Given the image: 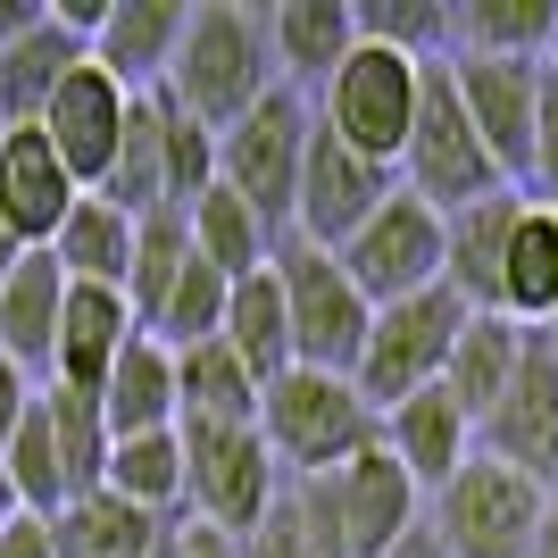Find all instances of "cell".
<instances>
[{
    "label": "cell",
    "instance_id": "1",
    "mask_svg": "<svg viewBox=\"0 0 558 558\" xmlns=\"http://www.w3.org/2000/svg\"><path fill=\"white\" fill-rule=\"evenodd\" d=\"M267 93H276V59H267V17L251 0H201V9H184V43H175L167 84H159L167 109L209 125V134H226L233 117Z\"/></svg>",
    "mask_w": 558,
    "mask_h": 558
},
{
    "label": "cell",
    "instance_id": "2",
    "mask_svg": "<svg viewBox=\"0 0 558 558\" xmlns=\"http://www.w3.org/2000/svg\"><path fill=\"white\" fill-rule=\"evenodd\" d=\"M258 442L283 466V484H301V475H333V466H350L359 450H375L384 442V417L359 400L350 375L292 367L258 392Z\"/></svg>",
    "mask_w": 558,
    "mask_h": 558
},
{
    "label": "cell",
    "instance_id": "3",
    "mask_svg": "<svg viewBox=\"0 0 558 558\" xmlns=\"http://www.w3.org/2000/svg\"><path fill=\"white\" fill-rule=\"evenodd\" d=\"M558 492H542L534 475L466 450V466L450 475L442 492H425V534L442 542L450 558H525L550 517Z\"/></svg>",
    "mask_w": 558,
    "mask_h": 558
},
{
    "label": "cell",
    "instance_id": "4",
    "mask_svg": "<svg viewBox=\"0 0 558 558\" xmlns=\"http://www.w3.org/2000/svg\"><path fill=\"white\" fill-rule=\"evenodd\" d=\"M308 125H317V109H308L292 84H276L267 100H251V109L217 134V184L276 233V242L292 233V192H301Z\"/></svg>",
    "mask_w": 558,
    "mask_h": 558
},
{
    "label": "cell",
    "instance_id": "5",
    "mask_svg": "<svg viewBox=\"0 0 558 558\" xmlns=\"http://www.w3.org/2000/svg\"><path fill=\"white\" fill-rule=\"evenodd\" d=\"M466 317H475V308H466L459 292H442V283H434V292H417V301L375 308V317H367V342H359V367H350L359 400L384 417V409H400L409 392H434Z\"/></svg>",
    "mask_w": 558,
    "mask_h": 558
},
{
    "label": "cell",
    "instance_id": "6",
    "mask_svg": "<svg viewBox=\"0 0 558 558\" xmlns=\"http://www.w3.org/2000/svg\"><path fill=\"white\" fill-rule=\"evenodd\" d=\"M400 192H417L425 209H442V217L484 201V192H509L459 109L450 59H425V75H417V117H409V142H400Z\"/></svg>",
    "mask_w": 558,
    "mask_h": 558
},
{
    "label": "cell",
    "instance_id": "7",
    "mask_svg": "<svg viewBox=\"0 0 558 558\" xmlns=\"http://www.w3.org/2000/svg\"><path fill=\"white\" fill-rule=\"evenodd\" d=\"M276 283H283V326H292V367H317V375H350L359 367V342H367V317L375 308L350 292L342 258L333 251H308L283 233L276 242Z\"/></svg>",
    "mask_w": 558,
    "mask_h": 558
},
{
    "label": "cell",
    "instance_id": "8",
    "mask_svg": "<svg viewBox=\"0 0 558 558\" xmlns=\"http://www.w3.org/2000/svg\"><path fill=\"white\" fill-rule=\"evenodd\" d=\"M175 442H184V517L242 542L258 517L276 509L283 466L267 459L258 425H175Z\"/></svg>",
    "mask_w": 558,
    "mask_h": 558
},
{
    "label": "cell",
    "instance_id": "9",
    "mask_svg": "<svg viewBox=\"0 0 558 558\" xmlns=\"http://www.w3.org/2000/svg\"><path fill=\"white\" fill-rule=\"evenodd\" d=\"M417 75H425V59H400V50L359 43L342 68L326 75L317 125H326L342 150H359V159H375V167L400 175V142H409V117H417Z\"/></svg>",
    "mask_w": 558,
    "mask_h": 558
},
{
    "label": "cell",
    "instance_id": "10",
    "mask_svg": "<svg viewBox=\"0 0 558 558\" xmlns=\"http://www.w3.org/2000/svg\"><path fill=\"white\" fill-rule=\"evenodd\" d=\"M333 258H342L350 292H359L367 308L417 301V292L442 283V209H425L417 192H392Z\"/></svg>",
    "mask_w": 558,
    "mask_h": 558
},
{
    "label": "cell",
    "instance_id": "11",
    "mask_svg": "<svg viewBox=\"0 0 558 558\" xmlns=\"http://www.w3.org/2000/svg\"><path fill=\"white\" fill-rule=\"evenodd\" d=\"M301 484L326 500V525H333V542H342V558H384L425 525V492L400 475V459L384 442L359 450V459L333 466V475H301Z\"/></svg>",
    "mask_w": 558,
    "mask_h": 558
},
{
    "label": "cell",
    "instance_id": "12",
    "mask_svg": "<svg viewBox=\"0 0 558 558\" xmlns=\"http://www.w3.org/2000/svg\"><path fill=\"white\" fill-rule=\"evenodd\" d=\"M475 450L517 466V475H534L542 492H558V350H550V333H525L509 392L475 417Z\"/></svg>",
    "mask_w": 558,
    "mask_h": 558
},
{
    "label": "cell",
    "instance_id": "13",
    "mask_svg": "<svg viewBox=\"0 0 558 558\" xmlns=\"http://www.w3.org/2000/svg\"><path fill=\"white\" fill-rule=\"evenodd\" d=\"M392 192H400L392 167L359 159V150H342L326 125H308L301 192H292V242H308V251H342V242L367 226V217L384 209Z\"/></svg>",
    "mask_w": 558,
    "mask_h": 558
},
{
    "label": "cell",
    "instance_id": "14",
    "mask_svg": "<svg viewBox=\"0 0 558 558\" xmlns=\"http://www.w3.org/2000/svg\"><path fill=\"white\" fill-rule=\"evenodd\" d=\"M459 109L484 142L492 175L525 192V159H534V117H542V59H450Z\"/></svg>",
    "mask_w": 558,
    "mask_h": 558
},
{
    "label": "cell",
    "instance_id": "15",
    "mask_svg": "<svg viewBox=\"0 0 558 558\" xmlns=\"http://www.w3.org/2000/svg\"><path fill=\"white\" fill-rule=\"evenodd\" d=\"M125 117H134V93H117V84L93 68V59H75V68L59 75V93L43 100L34 134L59 150V167H68L75 184L93 192L100 175H109V159H117V134H125Z\"/></svg>",
    "mask_w": 558,
    "mask_h": 558
},
{
    "label": "cell",
    "instance_id": "16",
    "mask_svg": "<svg viewBox=\"0 0 558 558\" xmlns=\"http://www.w3.org/2000/svg\"><path fill=\"white\" fill-rule=\"evenodd\" d=\"M175 43H184V0H109L100 25H93V43H84V59L109 75L117 93L150 100L167 84Z\"/></svg>",
    "mask_w": 558,
    "mask_h": 558
},
{
    "label": "cell",
    "instance_id": "17",
    "mask_svg": "<svg viewBox=\"0 0 558 558\" xmlns=\"http://www.w3.org/2000/svg\"><path fill=\"white\" fill-rule=\"evenodd\" d=\"M75 201H84V184L59 167V150L34 125H9L0 134V226L17 233L25 251H50V233L68 226Z\"/></svg>",
    "mask_w": 558,
    "mask_h": 558
},
{
    "label": "cell",
    "instance_id": "18",
    "mask_svg": "<svg viewBox=\"0 0 558 558\" xmlns=\"http://www.w3.org/2000/svg\"><path fill=\"white\" fill-rule=\"evenodd\" d=\"M134 333L142 326H134V308H125V292H109V283H68L43 384H59V392H100L109 367H117V350L134 342Z\"/></svg>",
    "mask_w": 558,
    "mask_h": 558
},
{
    "label": "cell",
    "instance_id": "19",
    "mask_svg": "<svg viewBox=\"0 0 558 558\" xmlns=\"http://www.w3.org/2000/svg\"><path fill=\"white\" fill-rule=\"evenodd\" d=\"M100 9H43V25L25 34V43L0 50V125H34L43 117V100L59 93V75L84 59V43H93Z\"/></svg>",
    "mask_w": 558,
    "mask_h": 558
},
{
    "label": "cell",
    "instance_id": "20",
    "mask_svg": "<svg viewBox=\"0 0 558 558\" xmlns=\"http://www.w3.org/2000/svg\"><path fill=\"white\" fill-rule=\"evenodd\" d=\"M517 209H525V192H484L442 217V292H459L475 317H500V258H509Z\"/></svg>",
    "mask_w": 558,
    "mask_h": 558
},
{
    "label": "cell",
    "instance_id": "21",
    "mask_svg": "<svg viewBox=\"0 0 558 558\" xmlns=\"http://www.w3.org/2000/svg\"><path fill=\"white\" fill-rule=\"evenodd\" d=\"M384 450L400 459V475L417 492H442L466 466V450H475V425H466V409L434 384V392H409L400 409H384Z\"/></svg>",
    "mask_w": 558,
    "mask_h": 558
},
{
    "label": "cell",
    "instance_id": "22",
    "mask_svg": "<svg viewBox=\"0 0 558 558\" xmlns=\"http://www.w3.org/2000/svg\"><path fill=\"white\" fill-rule=\"evenodd\" d=\"M267 17V59H276V84H326L342 68L350 50H359V17H350V0H276V9H258Z\"/></svg>",
    "mask_w": 558,
    "mask_h": 558
},
{
    "label": "cell",
    "instance_id": "23",
    "mask_svg": "<svg viewBox=\"0 0 558 558\" xmlns=\"http://www.w3.org/2000/svg\"><path fill=\"white\" fill-rule=\"evenodd\" d=\"M500 317L525 333L558 326V209L525 201L509 226V258H500Z\"/></svg>",
    "mask_w": 558,
    "mask_h": 558
},
{
    "label": "cell",
    "instance_id": "24",
    "mask_svg": "<svg viewBox=\"0 0 558 558\" xmlns=\"http://www.w3.org/2000/svg\"><path fill=\"white\" fill-rule=\"evenodd\" d=\"M100 417H109L117 442H134V434H175V350L134 333V342L117 350L109 384H100Z\"/></svg>",
    "mask_w": 558,
    "mask_h": 558
},
{
    "label": "cell",
    "instance_id": "25",
    "mask_svg": "<svg viewBox=\"0 0 558 558\" xmlns=\"http://www.w3.org/2000/svg\"><path fill=\"white\" fill-rule=\"evenodd\" d=\"M59 301H68V276L50 267V251H25L0 283V359L25 367L34 384L50 375V333H59Z\"/></svg>",
    "mask_w": 558,
    "mask_h": 558
},
{
    "label": "cell",
    "instance_id": "26",
    "mask_svg": "<svg viewBox=\"0 0 558 558\" xmlns=\"http://www.w3.org/2000/svg\"><path fill=\"white\" fill-rule=\"evenodd\" d=\"M217 342L242 359V375H251L258 392H267L276 375H292V326H283V283H276V267H258V276H242L226 292V326H217Z\"/></svg>",
    "mask_w": 558,
    "mask_h": 558
},
{
    "label": "cell",
    "instance_id": "27",
    "mask_svg": "<svg viewBox=\"0 0 558 558\" xmlns=\"http://www.w3.org/2000/svg\"><path fill=\"white\" fill-rule=\"evenodd\" d=\"M43 525H50V558H150L167 542L159 517L125 509L117 492H84V500H68Z\"/></svg>",
    "mask_w": 558,
    "mask_h": 558
},
{
    "label": "cell",
    "instance_id": "28",
    "mask_svg": "<svg viewBox=\"0 0 558 558\" xmlns=\"http://www.w3.org/2000/svg\"><path fill=\"white\" fill-rule=\"evenodd\" d=\"M50 267L68 283H109V292H125V267H134V217L109 209L100 192H84L68 209V226L50 233Z\"/></svg>",
    "mask_w": 558,
    "mask_h": 558
},
{
    "label": "cell",
    "instance_id": "29",
    "mask_svg": "<svg viewBox=\"0 0 558 558\" xmlns=\"http://www.w3.org/2000/svg\"><path fill=\"white\" fill-rule=\"evenodd\" d=\"M558 0H459L450 9V59H542Z\"/></svg>",
    "mask_w": 558,
    "mask_h": 558
},
{
    "label": "cell",
    "instance_id": "30",
    "mask_svg": "<svg viewBox=\"0 0 558 558\" xmlns=\"http://www.w3.org/2000/svg\"><path fill=\"white\" fill-rule=\"evenodd\" d=\"M175 425H258V384L226 342L175 350Z\"/></svg>",
    "mask_w": 558,
    "mask_h": 558
},
{
    "label": "cell",
    "instance_id": "31",
    "mask_svg": "<svg viewBox=\"0 0 558 558\" xmlns=\"http://www.w3.org/2000/svg\"><path fill=\"white\" fill-rule=\"evenodd\" d=\"M517 350H525V326H509V317H466V326H459V342H450V367H442V392L466 409V425H475L492 400L509 392Z\"/></svg>",
    "mask_w": 558,
    "mask_h": 558
},
{
    "label": "cell",
    "instance_id": "32",
    "mask_svg": "<svg viewBox=\"0 0 558 558\" xmlns=\"http://www.w3.org/2000/svg\"><path fill=\"white\" fill-rule=\"evenodd\" d=\"M100 201L109 209H125L142 226V217H159L167 209V142H159V93L134 100V117H125V134H117V159L109 175H100Z\"/></svg>",
    "mask_w": 558,
    "mask_h": 558
},
{
    "label": "cell",
    "instance_id": "33",
    "mask_svg": "<svg viewBox=\"0 0 558 558\" xmlns=\"http://www.w3.org/2000/svg\"><path fill=\"white\" fill-rule=\"evenodd\" d=\"M100 492H117L125 509L175 525V517H184V442H175V434H134V442H117Z\"/></svg>",
    "mask_w": 558,
    "mask_h": 558
},
{
    "label": "cell",
    "instance_id": "34",
    "mask_svg": "<svg viewBox=\"0 0 558 558\" xmlns=\"http://www.w3.org/2000/svg\"><path fill=\"white\" fill-rule=\"evenodd\" d=\"M184 226H192V251L209 258V267H217V276H226V283L258 276V267L276 258V233L258 226V217L242 209V201H233L226 184H209V192H201V201H192V209H184Z\"/></svg>",
    "mask_w": 558,
    "mask_h": 558
},
{
    "label": "cell",
    "instance_id": "35",
    "mask_svg": "<svg viewBox=\"0 0 558 558\" xmlns=\"http://www.w3.org/2000/svg\"><path fill=\"white\" fill-rule=\"evenodd\" d=\"M43 425H50V450H59V475H68V500H84V492H100V475H109V417H100L93 392H59V384H43Z\"/></svg>",
    "mask_w": 558,
    "mask_h": 558
},
{
    "label": "cell",
    "instance_id": "36",
    "mask_svg": "<svg viewBox=\"0 0 558 558\" xmlns=\"http://www.w3.org/2000/svg\"><path fill=\"white\" fill-rule=\"evenodd\" d=\"M184 258H192V226L175 209H159V217H142V226H134V267H125V308H134V326L159 317L167 283L184 276Z\"/></svg>",
    "mask_w": 558,
    "mask_h": 558
},
{
    "label": "cell",
    "instance_id": "37",
    "mask_svg": "<svg viewBox=\"0 0 558 558\" xmlns=\"http://www.w3.org/2000/svg\"><path fill=\"white\" fill-rule=\"evenodd\" d=\"M359 43L400 59H450V0H350Z\"/></svg>",
    "mask_w": 558,
    "mask_h": 558
},
{
    "label": "cell",
    "instance_id": "38",
    "mask_svg": "<svg viewBox=\"0 0 558 558\" xmlns=\"http://www.w3.org/2000/svg\"><path fill=\"white\" fill-rule=\"evenodd\" d=\"M159 142H167V209L184 217L192 201L217 184V134H209V125H192V117H175L159 100Z\"/></svg>",
    "mask_w": 558,
    "mask_h": 558
},
{
    "label": "cell",
    "instance_id": "39",
    "mask_svg": "<svg viewBox=\"0 0 558 558\" xmlns=\"http://www.w3.org/2000/svg\"><path fill=\"white\" fill-rule=\"evenodd\" d=\"M242 558H326V550H317V534L301 525V509L276 492V509H267L251 534H242Z\"/></svg>",
    "mask_w": 558,
    "mask_h": 558
},
{
    "label": "cell",
    "instance_id": "40",
    "mask_svg": "<svg viewBox=\"0 0 558 558\" xmlns=\"http://www.w3.org/2000/svg\"><path fill=\"white\" fill-rule=\"evenodd\" d=\"M167 558H242V542L201 525V517H175V525H167Z\"/></svg>",
    "mask_w": 558,
    "mask_h": 558
},
{
    "label": "cell",
    "instance_id": "41",
    "mask_svg": "<svg viewBox=\"0 0 558 558\" xmlns=\"http://www.w3.org/2000/svg\"><path fill=\"white\" fill-rule=\"evenodd\" d=\"M34 392H43V384H34V375H25V367H9V359H0V450H9V434H17V425H25V409H34Z\"/></svg>",
    "mask_w": 558,
    "mask_h": 558
},
{
    "label": "cell",
    "instance_id": "42",
    "mask_svg": "<svg viewBox=\"0 0 558 558\" xmlns=\"http://www.w3.org/2000/svg\"><path fill=\"white\" fill-rule=\"evenodd\" d=\"M0 558H50V525H43V517H9Z\"/></svg>",
    "mask_w": 558,
    "mask_h": 558
},
{
    "label": "cell",
    "instance_id": "43",
    "mask_svg": "<svg viewBox=\"0 0 558 558\" xmlns=\"http://www.w3.org/2000/svg\"><path fill=\"white\" fill-rule=\"evenodd\" d=\"M43 9H50V0H0V50L25 43V34L43 25Z\"/></svg>",
    "mask_w": 558,
    "mask_h": 558
},
{
    "label": "cell",
    "instance_id": "44",
    "mask_svg": "<svg viewBox=\"0 0 558 558\" xmlns=\"http://www.w3.org/2000/svg\"><path fill=\"white\" fill-rule=\"evenodd\" d=\"M384 558H450V550H442V542H434V534H425V525H417V534L400 542V550H384Z\"/></svg>",
    "mask_w": 558,
    "mask_h": 558
},
{
    "label": "cell",
    "instance_id": "45",
    "mask_svg": "<svg viewBox=\"0 0 558 558\" xmlns=\"http://www.w3.org/2000/svg\"><path fill=\"white\" fill-rule=\"evenodd\" d=\"M525 558H558V500H550V517H542V534H534V550Z\"/></svg>",
    "mask_w": 558,
    "mask_h": 558
},
{
    "label": "cell",
    "instance_id": "46",
    "mask_svg": "<svg viewBox=\"0 0 558 558\" xmlns=\"http://www.w3.org/2000/svg\"><path fill=\"white\" fill-rule=\"evenodd\" d=\"M17 258H25V242H17L9 226H0V283H9V267H17Z\"/></svg>",
    "mask_w": 558,
    "mask_h": 558
},
{
    "label": "cell",
    "instance_id": "47",
    "mask_svg": "<svg viewBox=\"0 0 558 558\" xmlns=\"http://www.w3.org/2000/svg\"><path fill=\"white\" fill-rule=\"evenodd\" d=\"M542 75L558 84V25H550V50H542Z\"/></svg>",
    "mask_w": 558,
    "mask_h": 558
},
{
    "label": "cell",
    "instance_id": "48",
    "mask_svg": "<svg viewBox=\"0 0 558 558\" xmlns=\"http://www.w3.org/2000/svg\"><path fill=\"white\" fill-rule=\"evenodd\" d=\"M9 517H25L17 500H9V484H0V534H9Z\"/></svg>",
    "mask_w": 558,
    "mask_h": 558
},
{
    "label": "cell",
    "instance_id": "49",
    "mask_svg": "<svg viewBox=\"0 0 558 558\" xmlns=\"http://www.w3.org/2000/svg\"><path fill=\"white\" fill-rule=\"evenodd\" d=\"M150 558H167V542H159V550H150Z\"/></svg>",
    "mask_w": 558,
    "mask_h": 558
},
{
    "label": "cell",
    "instance_id": "50",
    "mask_svg": "<svg viewBox=\"0 0 558 558\" xmlns=\"http://www.w3.org/2000/svg\"><path fill=\"white\" fill-rule=\"evenodd\" d=\"M0 134H9V125H0Z\"/></svg>",
    "mask_w": 558,
    "mask_h": 558
}]
</instances>
